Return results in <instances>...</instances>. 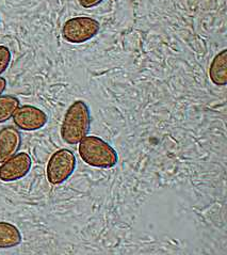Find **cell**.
<instances>
[{
	"instance_id": "cell-12",
	"label": "cell",
	"mask_w": 227,
	"mask_h": 255,
	"mask_svg": "<svg viewBox=\"0 0 227 255\" xmlns=\"http://www.w3.org/2000/svg\"><path fill=\"white\" fill-rule=\"evenodd\" d=\"M105 0H78L80 6L83 9H93V7L100 5Z\"/></svg>"
},
{
	"instance_id": "cell-10",
	"label": "cell",
	"mask_w": 227,
	"mask_h": 255,
	"mask_svg": "<svg viewBox=\"0 0 227 255\" xmlns=\"http://www.w3.org/2000/svg\"><path fill=\"white\" fill-rule=\"evenodd\" d=\"M19 107V100L13 95H0V124L12 119L14 112Z\"/></svg>"
},
{
	"instance_id": "cell-3",
	"label": "cell",
	"mask_w": 227,
	"mask_h": 255,
	"mask_svg": "<svg viewBox=\"0 0 227 255\" xmlns=\"http://www.w3.org/2000/svg\"><path fill=\"white\" fill-rule=\"evenodd\" d=\"M77 159L67 148H60L50 156L46 166V177L49 184L58 186L65 183L76 170Z\"/></svg>"
},
{
	"instance_id": "cell-1",
	"label": "cell",
	"mask_w": 227,
	"mask_h": 255,
	"mask_svg": "<svg viewBox=\"0 0 227 255\" xmlns=\"http://www.w3.org/2000/svg\"><path fill=\"white\" fill-rule=\"evenodd\" d=\"M91 126V112L85 101H75L66 110L60 128L62 140L69 145H77L88 136Z\"/></svg>"
},
{
	"instance_id": "cell-6",
	"label": "cell",
	"mask_w": 227,
	"mask_h": 255,
	"mask_svg": "<svg viewBox=\"0 0 227 255\" xmlns=\"http://www.w3.org/2000/svg\"><path fill=\"white\" fill-rule=\"evenodd\" d=\"M32 167V159L29 154L21 152L15 154L0 166V181L13 183L28 175Z\"/></svg>"
},
{
	"instance_id": "cell-11",
	"label": "cell",
	"mask_w": 227,
	"mask_h": 255,
	"mask_svg": "<svg viewBox=\"0 0 227 255\" xmlns=\"http://www.w3.org/2000/svg\"><path fill=\"white\" fill-rule=\"evenodd\" d=\"M12 59L10 49L4 45H0V76L7 70Z\"/></svg>"
},
{
	"instance_id": "cell-8",
	"label": "cell",
	"mask_w": 227,
	"mask_h": 255,
	"mask_svg": "<svg viewBox=\"0 0 227 255\" xmlns=\"http://www.w3.org/2000/svg\"><path fill=\"white\" fill-rule=\"evenodd\" d=\"M209 78L214 85H227V49H223L213 59L209 67Z\"/></svg>"
},
{
	"instance_id": "cell-2",
	"label": "cell",
	"mask_w": 227,
	"mask_h": 255,
	"mask_svg": "<svg viewBox=\"0 0 227 255\" xmlns=\"http://www.w3.org/2000/svg\"><path fill=\"white\" fill-rule=\"evenodd\" d=\"M78 144L80 158L88 166L97 169H111L116 166V151L100 137L86 136Z\"/></svg>"
},
{
	"instance_id": "cell-5",
	"label": "cell",
	"mask_w": 227,
	"mask_h": 255,
	"mask_svg": "<svg viewBox=\"0 0 227 255\" xmlns=\"http://www.w3.org/2000/svg\"><path fill=\"white\" fill-rule=\"evenodd\" d=\"M12 119L15 126L24 131L39 130L48 122L47 115L42 109L31 105H19Z\"/></svg>"
},
{
	"instance_id": "cell-13",
	"label": "cell",
	"mask_w": 227,
	"mask_h": 255,
	"mask_svg": "<svg viewBox=\"0 0 227 255\" xmlns=\"http://www.w3.org/2000/svg\"><path fill=\"white\" fill-rule=\"evenodd\" d=\"M6 89V80L3 77H0V95H1Z\"/></svg>"
},
{
	"instance_id": "cell-7",
	"label": "cell",
	"mask_w": 227,
	"mask_h": 255,
	"mask_svg": "<svg viewBox=\"0 0 227 255\" xmlns=\"http://www.w3.org/2000/svg\"><path fill=\"white\" fill-rule=\"evenodd\" d=\"M21 145V134L17 127L4 126L0 129V163L17 154Z\"/></svg>"
},
{
	"instance_id": "cell-4",
	"label": "cell",
	"mask_w": 227,
	"mask_h": 255,
	"mask_svg": "<svg viewBox=\"0 0 227 255\" xmlns=\"http://www.w3.org/2000/svg\"><path fill=\"white\" fill-rule=\"evenodd\" d=\"M101 30L100 21L89 16L67 19L62 27L63 39L71 44H83L95 37Z\"/></svg>"
},
{
	"instance_id": "cell-9",
	"label": "cell",
	"mask_w": 227,
	"mask_h": 255,
	"mask_svg": "<svg viewBox=\"0 0 227 255\" xmlns=\"http://www.w3.org/2000/svg\"><path fill=\"white\" fill-rule=\"evenodd\" d=\"M22 242V236L17 227L10 222L0 221V249H11Z\"/></svg>"
}]
</instances>
